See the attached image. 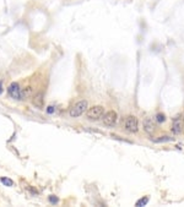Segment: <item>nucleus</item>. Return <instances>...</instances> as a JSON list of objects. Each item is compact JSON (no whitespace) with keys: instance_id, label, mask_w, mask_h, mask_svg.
<instances>
[{"instance_id":"17","label":"nucleus","mask_w":184,"mask_h":207,"mask_svg":"<svg viewBox=\"0 0 184 207\" xmlns=\"http://www.w3.org/2000/svg\"><path fill=\"white\" fill-rule=\"evenodd\" d=\"M0 93H1V85H0Z\"/></svg>"},{"instance_id":"4","label":"nucleus","mask_w":184,"mask_h":207,"mask_svg":"<svg viewBox=\"0 0 184 207\" xmlns=\"http://www.w3.org/2000/svg\"><path fill=\"white\" fill-rule=\"evenodd\" d=\"M118 120V114L114 112V110H109L107 112L106 114L102 117V121H103V124L106 126H113L116 125V123Z\"/></svg>"},{"instance_id":"11","label":"nucleus","mask_w":184,"mask_h":207,"mask_svg":"<svg viewBox=\"0 0 184 207\" xmlns=\"http://www.w3.org/2000/svg\"><path fill=\"white\" fill-rule=\"evenodd\" d=\"M0 181H1L4 185H6V186H13V185H14V181H13L11 179L5 178V177H1V178H0Z\"/></svg>"},{"instance_id":"14","label":"nucleus","mask_w":184,"mask_h":207,"mask_svg":"<svg viewBox=\"0 0 184 207\" xmlns=\"http://www.w3.org/2000/svg\"><path fill=\"white\" fill-rule=\"evenodd\" d=\"M172 139L168 137V136H161V139H157L156 142H167V141H171Z\"/></svg>"},{"instance_id":"7","label":"nucleus","mask_w":184,"mask_h":207,"mask_svg":"<svg viewBox=\"0 0 184 207\" xmlns=\"http://www.w3.org/2000/svg\"><path fill=\"white\" fill-rule=\"evenodd\" d=\"M144 130H145L147 134H150V135H152V134L155 132L156 126H155V123H153L152 118H146V119L144 120Z\"/></svg>"},{"instance_id":"2","label":"nucleus","mask_w":184,"mask_h":207,"mask_svg":"<svg viewBox=\"0 0 184 207\" xmlns=\"http://www.w3.org/2000/svg\"><path fill=\"white\" fill-rule=\"evenodd\" d=\"M87 108H88L87 101H80V102H77L76 104L70 109V117L77 118V117H80V115H82L87 110Z\"/></svg>"},{"instance_id":"13","label":"nucleus","mask_w":184,"mask_h":207,"mask_svg":"<svg viewBox=\"0 0 184 207\" xmlns=\"http://www.w3.org/2000/svg\"><path fill=\"white\" fill-rule=\"evenodd\" d=\"M156 120H157L158 123H163V121L166 120V117L163 115V114H161V113H160V114H157V115H156Z\"/></svg>"},{"instance_id":"10","label":"nucleus","mask_w":184,"mask_h":207,"mask_svg":"<svg viewBox=\"0 0 184 207\" xmlns=\"http://www.w3.org/2000/svg\"><path fill=\"white\" fill-rule=\"evenodd\" d=\"M149 196H144V197H141L136 203H135V206H138V207H142V206H146L147 205V202H149Z\"/></svg>"},{"instance_id":"12","label":"nucleus","mask_w":184,"mask_h":207,"mask_svg":"<svg viewBox=\"0 0 184 207\" xmlns=\"http://www.w3.org/2000/svg\"><path fill=\"white\" fill-rule=\"evenodd\" d=\"M58 201H59V199L57 197V196H54V195H50V196H49V202H50V203L57 205V203H58Z\"/></svg>"},{"instance_id":"16","label":"nucleus","mask_w":184,"mask_h":207,"mask_svg":"<svg viewBox=\"0 0 184 207\" xmlns=\"http://www.w3.org/2000/svg\"><path fill=\"white\" fill-rule=\"evenodd\" d=\"M28 190H29L31 192H32L33 195H37V194H38V191H37V190H35V189L32 188V186H28Z\"/></svg>"},{"instance_id":"9","label":"nucleus","mask_w":184,"mask_h":207,"mask_svg":"<svg viewBox=\"0 0 184 207\" xmlns=\"http://www.w3.org/2000/svg\"><path fill=\"white\" fill-rule=\"evenodd\" d=\"M32 95H33V88L31 87V86H28V87H25V88H22L21 90V95H20V99H28V98H31L32 97Z\"/></svg>"},{"instance_id":"5","label":"nucleus","mask_w":184,"mask_h":207,"mask_svg":"<svg viewBox=\"0 0 184 207\" xmlns=\"http://www.w3.org/2000/svg\"><path fill=\"white\" fill-rule=\"evenodd\" d=\"M7 93L10 95V97L14 99H20V95H21V88L17 82H11L10 86L7 87Z\"/></svg>"},{"instance_id":"6","label":"nucleus","mask_w":184,"mask_h":207,"mask_svg":"<svg viewBox=\"0 0 184 207\" xmlns=\"http://www.w3.org/2000/svg\"><path fill=\"white\" fill-rule=\"evenodd\" d=\"M32 103L33 106L38 109H42L44 107V93L43 92H38L37 95L33 96L32 98Z\"/></svg>"},{"instance_id":"15","label":"nucleus","mask_w":184,"mask_h":207,"mask_svg":"<svg viewBox=\"0 0 184 207\" xmlns=\"http://www.w3.org/2000/svg\"><path fill=\"white\" fill-rule=\"evenodd\" d=\"M54 107L53 106H49V107H47V113H48V114H53V113H54Z\"/></svg>"},{"instance_id":"1","label":"nucleus","mask_w":184,"mask_h":207,"mask_svg":"<svg viewBox=\"0 0 184 207\" xmlns=\"http://www.w3.org/2000/svg\"><path fill=\"white\" fill-rule=\"evenodd\" d=\"M103 115H105V108L102 106H93V107L88 108L86 112V118L92 121L99 120Z\"/></svg>"},{"instance_id":"8","label":"nucleus","mask_w":184,"mask_h":207,"mask_svg":"<svg viewBox=\"0 0 184 207\" xmlns=\"http://www.w3.org/2000/svg\"><path fill=\"white\" fill-rule=\"evenodd\" d=\"M171 130H172V132L174 134V135H179V134H182V131H183V121L180 119L173 120Z\"/></svg>"},{"instance_id":"3","label":"nucleus","mask_w":184,"mask_h":207,"mask_svg":"<svg viewBox=\"0 0 184 207\" xmlns=\"http://www.w3.org/2000/svg\"><path fill=\"white\" fill-rule=\"evenodd\" d=\"M125 129L129 132H131V134L138 132V130H139V120H138V118L134 117V115H129L125 119Z\"/></svg>"}]
</instances>
